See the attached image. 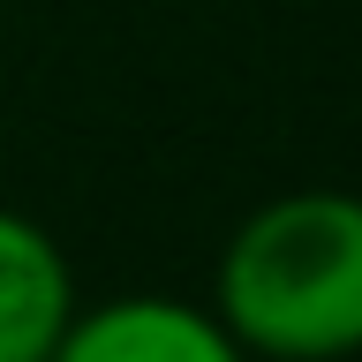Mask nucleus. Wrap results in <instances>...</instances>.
<instances>
[{"label":"nucleus","mask_w":362,"mask_h":362,"mask_svg":"<svg viewBox=\"0 0 362 362\" xmlns=\"http://www.w3.org/2000/svg\"><path fill=\"white\" fill-rule=\"evenodd\" d=\"M211 310L257 362L362 355V197L287 189L219 249Z\"/></svg>","instance_id":"f257e3e1"},{"label":"nucleus","mask_w":362,"mask_h":362,"mask_svg":"<svg viewBox=\"0 0 362 362\" xmlns=\"http://www.w3.org/2000/svg\"><path fill=\"white\" fill-rule=\"evenodd\" d=\"M53 362H257L219 325V310H197L181 294H121L68 317Z\"/></svg>","instance_id":"f03ea898"},{"label":"nucleus","mask_w":362,"mask_h":362,"mask_svg":"<svg viewBox=\"0 0 362 362\" xmlns=\"http://www.w3.org/2000/svg\"><path fill=\"white\" fill-rule=\"evenodd\" d=\"M76 302V272L38 219L0 204V362H53Z\"/></svg>","instance_id":"7ed1b4c3"}]
</instances>
